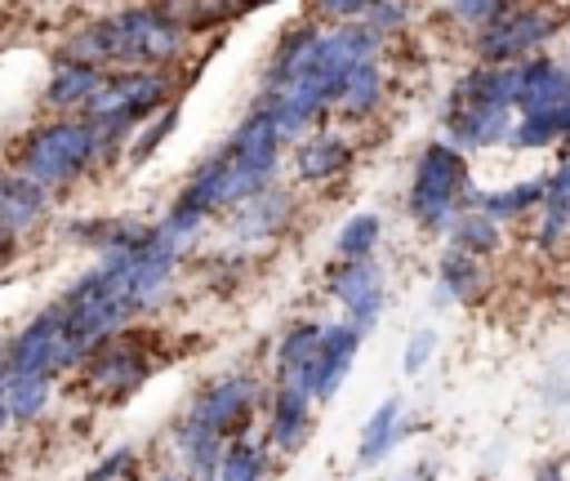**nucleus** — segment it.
Instances as JSON below:
<instances>
[{"instance_id": "obj_1", "label": "nucleus", "mask_w": 570, "mask_h": 481, "mask_svg": "<svg viewBox=\"0 0 570 481\" xmlns=\"http://www.w3.org/2000/svg\"><path fill=\"white\" fill-rule=\"evenodd\" d=\"M187 31L169 9H116L80 27L67 45V58L80 62H129V71H160L187 45Z\"/></svg>"}, {"instance_id": "obj_2", "label": "nucleus", "mask_w": 570, "mask_h": 481, "mask_svg": "<svg viewBox=\"0 0 570 481\" xmlns=\"http://www.w3.org/2000/svg\"><path fill=\"white\" fill-rule=\"evenodd\" d=\"M512 102H517V67H472L445 94V143L454 151H476L508 143L512 134Z\"/></svg>"}, {"instance_id": "obj_3", "label": "nucleus", "mask_w": 570, "mask_h": 481, "mask_svg": "<svg viewBox=\"0 0 570 481\" xmlns=\"http://www.w3.org/2000/svg\"><path fill=\"white\" fill-rule=\"evenodd\" d=\"M468 209H476L468 156L454 151L445 138L428 143L410 174V218L428 232H450Z\"/></svg>"}, {"instance_id": "obj_4", "label": "nucleus", "mask_w": 570, "mask_h": 481, "mask_svg": "<svg viewBox=\"0 0 570 481\" xmlns=\"http://www.w3.org/2000/svg\"><path fill=\"white\" fill-rule=\"evenodd\" d=\"M89 165H102L94 125L85 116H62V120H49V125L27 134V143L18 147V169L13 174H22L36 187L53 192V187L76 183Z\"/></svg>"}, {"instance_id": "obj_5", "label": "nucleus", "mask_w": 570, "mask_h": 481, "mask_svg": "<svg viewBox=\"0 0 570 481\" xmlns=\"http://www.w3.org/2000/svg\"><path fill=\"white\" fill-rule=\"evenodd\" d=\"M218 160H223V169H227V192H223L227 209H232V205H245V200H254L258 192L272 187V174H276V160H281V134H276L272 120L254 107V111L232 129V138L218 147Z\"/></svg>"}, {"instance_id": "obj_6", "label": "nucleus", "mask_w": 570, "mask_h": 481, "mask_svg": "<svg viewBox=\"0 0 570 481\" xmlns=\"http://www.w3.org/2000/svg\"><path fill=\"white\" fill-rule=\"evenodd\" d=\"M566 22V9H539V4H512L499 22H490L481 36H472L481 67H521L543 53L548 40H557Z\"/></svg>"}, {"instance_id": "obj_7", "label": "nucleus", "mask_w": 570, "mask_h": 481, "mask_svg": "<svg viewBox=\"0 0 570 481\" xmlns=\"http://www.w3.org/2000/svg\"><path fill=\"white\" fill-rule=\"evenodd\" d=\"M160 107H169V76L165 71H107L94 98L85 102V120H111L138 129Z\"/></svg>"}, {"instance_id": "obj_8", "label": "nucleus", "mask_w": 570, "mask_h": 481, "mask_svg": "<svg viewBox=\"0 0 570 481\" xmlns=\"http://www.w3.org/2000/svg\"><path fill=\"white\" fill-rule=\"evenodd\" d=\"M85 352L71 343V334L58 321V307H45L36 321H27L9 347H4V374H36V379H53L71 365H80Z\"/></svg>"}, {"instance_id": "obj_9", "label": "nucleus", "mask_w": 570, "mask_h": 481, "mask_svg": "<svg viewBox=\"0 0 570 481\" xmlns=\"http://www.w3.org/2000/svg\"><path fill=\"white\" fill-rule=\"evenodd\" d=\"M151 374H156L151 338H142L134 330H116L85 356V387H94L98 396H129Z\"/></svg>"}, {"instance_id": "obj_10", "label": "nucleus", "mask_w": 570, "mask_h": 481, "mask_svg": "<svg viewBox=\"0 0 570 481\" xmlns=\"http://www.w3.org/2000/svg\"><path fill=\"white\" fill-rule=\"evenodd\" d=\"M254 401H258V383H254L249 374H227V379L200 387V396L191 401L187 419L205 423V428L218 432V436H223V432L240 436V428H245L249 414H254Z\"/></svg>"}, {"instance_id": "obj_11", "label": "nucleus", "mask_w": 570, "mask_h": 481, "mask_svg": "<svg viewBox=\"0 0 570 481\" xmlns=\"http://www.w3.org/2000/svg\"><path fill=\"white\" fill-rule=\"evenodd\" d=\"M361 338H365V334H356L347 321L325 325L312 365L298 374V383L307 387L312 401H321V405L334 401V392L343 387V379H347V370H352V361H356V352H361Z\"/></svg>"}, {"instance_id": "obj_12", "label": "nucleus", "mask_w": 570, "mask_h": 481, "mask_svg": "<svg viewBox=\"0 0 570 481\" xmlns=\"http://www.w3.org/2000/svg\"><path fill=\"white\" fill-rule=\"evenodd\" d=\"M330 294L343 303L347 325L356 334H370L379 325V316H383V272H379L374 258H365V263H338L330 272Z\"/></svg>"}, {"instance_id": "obj_13", "label": "nucleus", "mask_w": 570, "mask_h": 481, "mask_svg": "<svg viewBox=\"0 0 570 481\" xmlns=\"http://www.w3.org/2000/svg\"><path fill=\"white\" fill-rule=\"evenodd\" d=\"M570 107V62H557L548 53L530 58L517 67V120H530V116H548V111H561Z\"/></svg>"}, {"instance_id": "obj_14", "label": "nucleus", "mask_w": 570, "mask_h": 481, "mask_svg": "<svg viewBox=\"0 0 570 481\" xmlns=\"http://www.w3.org/2000/svg\"><path fill=\"white\" fill-rule=\"evenodd\" d=\"M312 432V396L298 379H281L276 396H272V445L294 454Z\"/></svg>"}, {"instance_id": "obj_15", "label": "nucleus", "mask_w": 570, "mask_h": 481, "mask_svg": "<svg viewBox=\"0 0 570 481\" xmlns=\"http://www.w3.org/2000/svg\"><path fill=\"white\" fill-rule=\"evenodd\" d=\"M410 432V419H405V401L401 396H383L379 405H374V414L365 419V428H361V441H356V463L361 468H374V463H383L396 445H401V436Z\"/></svg>"}, {"instance_id": "obj_16", "label": "nucleus", "mask_w": 570, "mask_h": 481, "mask_svg": "<svg viewBox=\"0 0 570 481\" xmlns=\"http://www.w3.org/2000/svg\"><path fill=\"white\" fill-rule=\"evenodd\" d=\"M347 165H352V143L343 134H334V129L307 134L298 143V151H294V174L303 183H330V178L347 174Z\"/></svg>"}, {"instance_id": "obj_17", "label": "nucleus", "mask_w": 570, "mask_h": 481, "mask_svg": "<svg viewBox=\"0 0 570 481\" xmlns=\"http://www.w3.org/2000/svg\"><path fill=\"white\" fill-rule=\"evenodd\" d=\"M566 240H570V156L548 174V192L539 205V232H534V245L543 254L561 249Z\"/></svg>"}, {"instance_id": "obj_18", "label": "nucleus", "mask_w": 570, "mask_h": 481, "mask_svg": "<svg viewBox=\"0 0 570 481\" xmlns=\"http://www.w3.org/2000/svg\"><path fill=\"white\" fill-rule=\"evenodd\" d=\"M102 67L94 62H80V58H58L53 71H49V85H45V107L53 111H71V107H85L94 98V89L102 85Z\"/></svg>"}, {"instance_id": "obj_19", "label": "nucleus", "mask_w": 570, "mask_h": 481, "mask_svg": "<svg viewBox=\"0 0 570 481\" xmlns=\"http://www.w3.org/2000/svg\"><path fill=\"white\" fill-rule=\"evenodd\" d=\"M45 209H49V192L45 187H36L22 174H0V227L9 236L36 227L45 218Z\"/></svg>"}, {"instance_id": "obj_20", "label": "nucleus", "mask_w": 570, "mask_h": 481, "mask_svg": "<svg viewBox=\"0 0 570 481\" xmlns=\"http://www.w3.org/2000/svg\"><path fill=\"white\" fill-rule=\"evenodd\" d=\"M485 289V263L459 249H445L436 263V303H476Z\"/></svg>"}, {"instance_id": "obj_21", "label": "nucleus", "mask_w": 570, "mask_h": 481, "mask_svg": "<svg viewBox=\"0 0 570 481\" xmlns=\"http://www.w3.org/2000/svg\"><path fill=\"white\" fill-rule=\"evenodd\" d=\"M543 192H548V178H521V183H508L499 192H476V209L490 223H512V218L539 209L543 205Z\"/></svg>"}, {"instance_id": "obj_22", "label": "nucleus", "mask_w": 570, "mask_h": 481, "mask_svg": "<svg viewBox=\"0 0 570 481\" xmlns=\"http://www.w3.org/2000/svg\"><path fill=\"white\" fill-rule=\"evenodd\" d=\"M174 441H178L187 468H191L200 481H214V477H218V463H223V450H227L218 432H209V428L196 423V419H183V423L174 428Z\"/></svg>"}, {"instance_id": "obj_23", "label": "nucleus", "mask_w": 570, "mask_h": 481, "mask_svg": "<svg viewBox=\"0 0 570 481\" xmlns=\"http://www.w3.org/2000/svg\"><path fill=\"white\" fill-rule=\"evenodd\" d=\"M289 209H294V200H289L285 192L267 187V192H258L254 200H245V209L236 214V236H249V240L272 236V232H281V227L289 223Z\"/></svg>"}, {"instance_id": "obj_24", "label": "nucleus", "mask_w": 570, "mask_h": 481, "mask_svg": "<svg viewBox=\"0 0 570 481\" xmlns=\"http://www.w3.org/2000/svg\"><path fill=\"white\" fill-rule=\"evenodd\" d=\"M379 102H383V67H379V62H361V67L347 71L343 94H338L334 107H338L343 116H352V120H365V116L379 111Z\"/></svg>"}, {"instance_id": "obj_25", "label": "nucleus", "mask_w": 570, "mask_h": 481, "mask_svg": "<svg viewBox=\"0 0 570 481\" xmlns=\"http://www.w3.org/2000/svg\"><path fill=\"white\" fill-rule=\"evenodd\" d=\"M499 245H503V232H499V223H490L481 209L459 214V223L450 227V249H459V254L485 258V254H494Z\"/></svg>"}, {"instance_id": "obj_26", "label": "nucleus", "mask_w": 570, "mask_h": 481, "mask_svg": "<svg viewBox=\"0 0 570 481\" xmlns=\"http://www.w3.org/2000/svg\"><path fill=\"white\" fill-rule=\"evenodd\" d=\"M321 334H325V325H321V321H298L294 330H285L281 352H276L281 379H298V374L312 365V356H316V347H321Z\"/></svg>"}, {"instance_id": "obj_27", "label": "nucleus", "mask_w": 570, "mask_h": 481, "mask_svg": "<svg viewBox=\"0 0 570 481\" xmlns=\"http://www.w3.org/2000/svg\"><path fill=\"white\" fill-rule=\"evenodd\" d=\"M508 143H512V147H521V151H530V147H557V143H570V107L548 111V116H530V120H512Z\"/></svg>"}, {"instance_id": "obj_28", "label": "nucleus", "mask_w": 570, "mask_h": 481, "mask_svg": "<svg viewBox=\"0 0 570 481\" xmlns=\"http://www.w3.org/2000/svg\"><path fill=\"white\" fill-rule=\"evenodd\" d=\"M379 236H383V218H379V214H370V209H361V214H352V218L338 227L334 249H338V258H343V263H365V258H374Z\"/></svg>"}, {"instance_id": "obj_29", "label": "nucleus", "mask_w": 570, "mask_h": 481, "mask_svg": "<svg viewBox=\"0 0 570 481\" xmlns=\"http://www.w3.org/2000/svg\"><path fill=\"white\" fill-rule=\"evenodd\" d=\"M53 396V379H36V374H9V419L13 423H31Z\"/></svg>"}, {"instance_id": "obj_30", "label": "nucleus", "mask_w": 570, "mask_h": 481, "mask_svg": "<svg viewBox=\"0 0 570 481\" xmlns=\"http://www.w3.org/2000/svg\"><path fill=\"white\" fill-rule=\"evenodd\" d=\"M178 116H183V111H178V102L160 107V111H156V116H151V120H147V125H142V129L129 138V165H142V160H151V156L165 147V138L178 129Z\"/></svg>"}, {"instance_id": "obj_31", "label": "nucleus", "mask_w": 570, "mask_h": 481, "mask_svg": "<svg viewBox=\"0 0 570 481\" xmlns=\"http://www.w3.org/2000/svg\"><path fill=\"white\" fill-rule=\"evenodd\" d=\"M218 481H263V450H258L249 436H236V441L223 450Z\"/></svg>"}, {"instance_id": "obj_32", "label": "nucleus", "mask_w": 570, "mask_h": 481, "mask_svg": "<svg viewBox=\"0 0 570 481\" xmlns=\"http://www.w3.org/2000/svg\"><path fill=\"white\" fill-rule=\"evenodd\" d=\"M512 4H503V0H454V4H445V13L454 18V22H463L468 31H485L490 22H499L503 13H508Z\"/></svg>"}, {"instance_id": "obj_33", "label": "nucleus", "mask_w": 570, "mask_h": 481, "mask_svg": "<svg viewBox=\"0 0 570 481\" xmlns=\"http://www.w3.org/2000/svg\"><path fill=\"white\" fill-rule=\"evenodd\" d=\"M432 352H436V330H432V325H419V330L405 338L401 370H405V374H423V365L432 361Z\"/></svg>"}, {"instance_id": "obj_34", "label": "nucleus", "mask_w": 570, "mask_h": 481, "mask_svg": "<svg viewBox=\"0 0 570 481\" xmlns=\"http://www.w3.org/2000/svg\"><path fill=\"white\" fill-rule=\"evenodd\" d=\"M410 18H414V9H410V4H392V0H379V4H370V9H365V27H374L379 36L401 31Z\"/></svg>"}, {"instance_id": "obj_35", "label": "nucleus", "mask_w": 570, "mask_h": 481, "mask_svg": "<svg viewBox=\"0 0 570 481\" xmlns=\"http://www.w3.org/2000/svg\"><path fill=\"white\" fill-rule=\"evenodd\" d=\"M543 401H548V405H557V410H561V405H570V352H566V356H561V361L548 370Z\"/></svg>"}, {"instance_id": "obj_36", "label": "nucleus", "mask_w": 570, "mask_h": 481, "mask_svg": "<svg viewBox=\"0 0 570 481\" xmlns=\"http://www.w3.org/2000/svg\"><path fill=\"white\" fill-rule=\"evenodd\" d=\"M134 468V450L129 445H120V450H111L94 472H89V481H116L120 472H129Z\"/></svg>"}, {"instance_id": "obj_37", "label": "nucleus", "mask_w": 570, "mask_h": 481, "mask_svg": "<svg viewBox=\"0 0 570 481\" xmlns=\"http://www.w3.org/2000/svg\"><path fill=\"white\" fill-rule=\"evenodd\" d=\"M365 9H370V0H330L316 13L321 18H343V22H365Z\"/></svg>"}, {"instance_id": "obj_38", "label": "nucleus", "mask_w": 570, "mask_h": 481, "mask_svg": "<svg viewBox=\"0 0 570 481\" xmlns=\"http://www.w3.org/2000/svg\"><path fill=\"white\" fill-rule=\"evenodd\" d=\"M534 481H566V463L561 459H543L534 468Z\"/></svg>"}, {"instance_id": "obj_39", "label": "nucleus", "mask_w": 570, "mask_h": 481, "mask_svg": "<svg viewBox=\"0 0 570 481\" xmlns=\"http://www.w3.org/2000/svg\"><path fill=\"white\" fill-rule=\"evenodd\" d=\"M4 392H9V374L0 370V436H4V428L13 423V419H9V401H4Z\"/></svg>"}, {"instance_id": "obj_40", "label": "nucleus", "mask_w": 570, "mask_h": 481, "mask_svg": "<svg viewBox=\"0 0 570 481\" xmlns=\"http://www.w3.org/2000/svg\"><path fill=\"white\" fill-rule=\"evenodd\" d=\"M9 249H13V236L0 227V258H9Z\"/></svg>"}, {"instance_id": "obj_41", "label": "nucleus", "mask_w": 570, "mask_h": 481, "mask_svg": "<svg viewBox=\"0 0 570 481\" xmlns=\"http://www.w3.org/2000/svg\"><path fill=\"white\" fill-rule=\"evenodd\" d=\"M160 481H178V477H160Z\"/></svg>"}]
</instances>
